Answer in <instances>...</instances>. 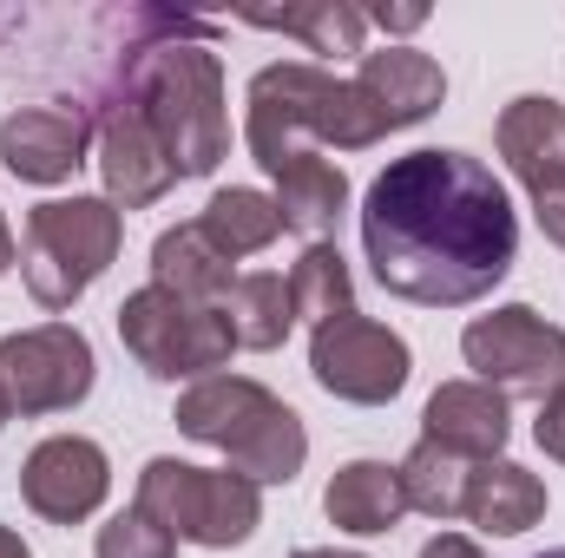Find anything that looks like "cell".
Returning a JSON list of instances; mask_svg holds the SVG:
<instances>
[{
	"label": "cell",
	"mask_w": 565,
	"mask_h": 558,
	"mask_svg": "<svg viewBox=\"0 0 565 558\" xmlns=\"http://www.w3.org/2000/svg\"><path fill=\"white\" fill-rule=\"evenodd\" d=\"M422 440L460 453L467 466L500 460L507 440H513V408H507V395L487 388V382H440L422 408Z\"/></svg>",
	"instance_id": "obj_13"
},
{
	"label": "cell",
	"mask_w": 565,
	"mask_h": 558,
	"mask_svg": "<svg viewBox=\"0 0 565 558\" xmlns=\"http://www.w3.org/2000/svg\"><path fill=\"white\" fill-rule=\"evenodd\" d=\"M151 282L171 289V296H184V302H204V309H224L231 289H237L231 257H217V244L198 224L158 230V244H151Z\"/></svg>",
	"instance_id": "obj_19"
},
{
	"label": "cell",
	"mask_w": 565,
	"mask_h": 558,
	"mask_svg": "<svg viewBox=\"0 0 565 558\" xmlns=\"http://www.w3.org/2000/svg\"><path fill=\"white\" fill-rule=\"evenodd\" d=\"M289 302H296V315L316 322V329L355 315V277H349V257H342L335 244H309V250L296 257V270H289Z\"/></svg>",
	"instance_id": "obj_23"
},
{
	"label": "cell",
	"mask_w": 565,
	"mask_h": 558,
	"mask_svg": "<svg viewBox=\"0 0 565 558\" xmlns=\"http://www.w3.org/2000/svg\"><path fill=\"white\" fill-rule=\"evenodd\" d=\"M533 440H540V453H546V460H559V466H565V388H553V395L540 401Z\"/></svg>",
	"instance_id": "obj_27"
},
{
	"label": "cell",
	"mask_w": 565,
	"mask_h": 558,
	"mask_svg": "<svg viewBox=\"0 0 565 558\" xmlns=\"http://www.w3.org/2000/svg\"><path fill=\"white\" fill-rule=\"evenodd\" d=\"M277 395L264 388V382H250V375H211V382H191L184 395H178V433H191V440H204V447H231L250 420L264 415Z\"/></svg>",
	"instance_id": "obj_20"
},
{
	"label": "cell",
	"mask_w": 565,
	"mask_h": 558,
	"mask_svg": "<svg viewBox=\"0 0 565 558\" xmlns=\"http://www.w3.org/2000/svg\"><path fill=\"white\" fill-rule=\"evenodd\" d=\"M289 558H369V552H335V546H302V552H289Z\"/></svg>",
	"instance_id": "obj_33"
},
{
	"label": "cell",
	"mask_w": 565,
	"mask_h": 558,
	"mask_svg": "<svg viewBox=\"0 0 565 558\" xmlns=\"http://www.w3.org/2000/svg\"><path fill=\"white\" fill-rule=\"evenodd\" d=\"M139 513H151L171 539L231 552L264 526V486H250L231 466H191V460H145L139 473Z\"/></svg>",
	"instance_id": "obj_5"
},
{
	"label": "cell",
	"mask_w": 565,
	"mask_h": 558,
	"mask_svg": "<svg viewBox=\"0 0 565 558\" xmlns=\"http://www.w3.org/2000/svg\"><path fill=\"white\" fill-rule=\"evenodd\" d=\"M460 355H467L473 382L500 388L507 401L513 395L546 401L553 388H565V329L546 322L540 309H526V302H507L493 315H473L460 329Z\"/></svg>",
	"instance_id": "obj_7"
},
{
	"label": "cell",
	"mask_w": 565,
	"mask_h": 558,
	"mask_svg": "<svg viewBox=\"0 0 565 558\" xmlns=\"http://www.w3.org/2000/svg\"><path fill=\"white\" fill-rule=\"evenodd\" d=\"M493 144L507 158V171L540 197V191H559L565 184V106L546 93H526L500 112Z\"/></svg>",
	"instance_id": "obj_15"
},
{
	"label": "cell",
	"mask_w": 565,
	"mask_h": 558,
	"mask_svg": "<svg viewBox=\"0 0 565 558\" xmlns=\"http://www.w3.org/2000/svg\"><path fill=\"white\" fill-rule=\"evenodd\" d=\"M119 342L151 382H211L237 355V335H231L224 309L184 302L158 282H145L119 302Z\"/></svg>",
	"instance_id": "obj_6"
},
{
	"label": "cell",
	"mask_w": 565,
	"mask_h": 558,
	"mask_svg": "<svg viewBox=\"0 0 565 558\" xmlns=\"http://www.w3.org/2000/svg\"><path fill=\"white\" fill-rule=\"evenodd\" d=\"M422 558H480V546L460 539V533H434V539L422 546Z\"/></svg>",
	"instance_id": "obj_30"
},
{
	"label": "cell",
	"mask_w": 565,
	"mask_h": 558,
	"mask_svg": "<svg viewBox=\"0 0 565 558\" xmlns=\"http://www.w3.org/2000/svg\"><path fill=\"white\" fill-rule=\"evenodd\" d=\"M362 250L388 296L415 309H467L513 277L520 217L480 158L427 144L369 184Z\"/></svg>",
	"instance_id": "obj_1"
},
{
	"label": "cell",
	"mask_w": 565,
	"mask_h": 558,
	"mask_svg": "<svg viewBox=\"0 0 565 558\" xmlns=\"http://www.w3.org/2000/svg\"><path fill=\"white\" fill-rule=\"evenodd\" d=\"M99 382L93 342L73 322H40V329H13L0 335V395L7 415H73Z\"/></svg>",
	"instance_id": "obj_8"
},
{
	"label": "cell",
	"mask_w": 565,
	"mask_h": 558,
	"mask_svg": "<svg viewBox=\"0 0 565 558\" xmlns=\"http://www.w3.org/2000/svg\"><path fill=\"white\" fill-rule=\"evenodd\" d=\"M93 119L79 106H13L0 119V164L20 184H66L86 164Z\"/></svg>",
	"instance_id": "obj_12"
},
{
	"label": "cell",
	"mask_w": 565,
	"mask_h": 558,
	"mask_svg": "<svg viewBox=\"0 0 565 558\" xmlns=\"http://www.w3.org/2000/svg\"><path fill=\"white\" fill-rule=\"evenodd\" d=\"M369 26H382V33H422L427 7H375V13H369Z\"/></svg>",
	"instance_id": "obj_29"
},
{
	"label": "cell",
	"mask_w": 565,
	"mask_h": 558,
	"mask_svg": "<svg viewBox=\"0 0 565 558\" xmlns=\"http://www.w3.org/2000/svg\"><path fill=\"white\" fill-rule=\"evenodd\" d=\"M13 257H20V250H13V230H7V217H0V277L13 270Z\"/></svg>",
	"instance_id": "obj_32"
},
{
	"label": "cell",
	"mask_w": 565,
	"mask_h": 558,
	"mask_svg": "<svg viewBox=\"0 0 565 558\" xmlns=\"http://www.w3.org/2000/svg\"><path fill=\"white\" fill-rule=\"evenodd\" d=\"M224 315H231V335H237V348H257V355H270V348H282V342H289V322H296L289 282L270 277V270H257V277H237L231 302H224Z\"/></svg>",
	"instance_id": "obj_24"
},
{
	"label": "cell",
	"mask_w": 565,
	"mask_h": 558,
	"mask_svg": "<svg viewBox=\"0 0 565 558\" xmlns=\"http://www.w3.org/2000/svg\"><path fill=\"white\" fill-rule=\"evenodd\" d=\"M322 513L335 533H355V539H375V533H395L402 513H408V493H402V473L388 460H349L329 486H322Z\"/></svg>",
	"instance_id": "obj_18"
},
{
	"label": "cell",
	"mask_w": 565,
	"mask_h": 558,
	"mask_svg": "<svg viewBox=\"0 0 565 558\" xmlns=\"http://www.w3.org/2000/svg\"><path fill=\"white\" fill-rule=\"evenodd\" d=\"M7 420H13V415H7V395H0V427H7Z\"/></svg>",
	"instance_id": "obj_34"
},
{
	"label": "cell",
	"mask_w": 565,
	"mask_h": 558,
	"mask_svg": "<svg viewBox=\"0 0 565 558\" xmlns=\"http://www.w3.org/2000/svg\"><path fill=\"white\" fill-rule=\"evenodd\" d=\"M93 558H178V539L151 519V513H119V519H106L99 526V539H93Z\"/></svg>",
	"instance_id": "obj_26"
},
{
	"label": "cell",
	"mask_w": 565,
	"mask_h": 558,
	"mask_svg": "<svg viewBox=\"0 0 565 558\" xmlns=\"http://www.w3.org/2000/svg\"><path fill=\"white\" fill-rule=\"evenodd\" d=\"M244 144L264 171H277L289 151H302V139L335 144V151H369L388 139L382 112L362 99L355 79H335L309 60H277L250 79L244 93Z\"/></svg>",
	"instance_id": "obj_3"
},
{
	"label": "cell",
	"mask_w": 565,
	"mask_h": 558,
	"mask_svg": "<svg viewBox=\"0 0 565 558\" xmlns=\"http://www.w3.org/2000/svg\"><path fill=\"white\" fill-rule=\"evenodd\" d=\"M533 558H565V546H559V552H533Z\"/></svg>",
	"instance_id": "obj_35"
},
{
	"label": "cell",
	"mask_w": 565,
	"mask_h": 558,
	"mask_svg": "<svg viewBox=\"0 0 565 558\" xmlns=\"http://www.w3.org/2000/svg\"><path fill=\"white\" fill-rule=\"evenodd\" d=\"M533 217H540L546 244H559V250H565V184H559V191H540V197H533Z\"/></svg>",
	"instance_id": "obj_28"
},
{
	"label": "cell",
	"mask_w": 565,
	"mask_h": 558,
	"mask_svg": "<svg viewBox=\"0 0 565 558\" xmlns=\"http://www.w3.org/2000/svg\"><path fill=\"white\" fill-rule=\"evenodd\" d=\"M270 178H277L282 230H296V237H309V244H329V230H335L342 211H349V178H342V164H329L316 144H302V151L282 158Z\"/></svg>",
	"instance_id": "obj_16"
},
{
	"label": "cell",
	"mask_w": 565,
	"mask_h": 558,
	"mask_svg": "<svg viewBox=\"0 0 565 558\" xmlns=\"http://www.w3.org/2000/svg\"><path fill=\"white\" fill-rule=\"evenodd\" d=\"M106 493H113V460H106V447L86 440V433H53V440H40V447L26 453V466H20V500H26L40 519H53V526L93 519V513L106 506Z\"/></svg>",
	"instance_id": "obj_11"
},
{
	"label": "cell",
	"mask_w": 565,
	"mask_h": 558,
	"mask_svg": "<svg viewBox=\"0 0 565 558\" xmlns=\"http://www.w3.org/2000/svg\"><path fill=\"white\" fill-rule=\"evenodd\" d=\"M309 375L322 395L335 401H355V408H388L408 375H415V355L395 329L369 322V315H342L329 329L309 335Z\"/></svg>",
	"instance_id": "obj_9"
},
{
	"label": "cell",
	"mask_w": 565,
	"mask_h": 558,
	"mask_svg": "<svg viewBox=\"0 0 565 558\" xmlns=\"http://www.w3.org/2000/svg\"><path fill=\"white\" fill-rule=\"evenodd\" d=\"M86 119H93V132H99V178H106V204H113V211H145V204H158V197L178 184V171H171L164 144L151 132V119H145L139 99H132L113 73L99 79Z\"/></svg>",
	"instance_id": "obj_10"
},
{
	"label": "cell",
	"mask_w": 565,
	"mask_h": 558,
	"mask_svg": "<svg viewBox=\"0 0 565 558\" xmlns=\"http://www.w3.org/2000/svg\"><path fill=\"white\" fill-rule=\"evenodd\" d=\"M460 513H467L487 539H520L526 526L546 519V480L526 473V466H513L507 453H500V460H480V466H467V500H460Z\"/></svg>",
	"instance_id": "obj_17"
},
{
	"label": "cell",
	"mask_w": 565,
	"mask_h": 558,
	"mask_svg": "<svg viewBox=\"0 0 565 558\" xmlns=\"http://www.w3.org/2000/svg\"><path fill=\"white\" fill-rule=\"evenodd\" d=\"M126 244V211H113L106 197H46L26 211V244H20V270L40 309H73L93 282L119 264Z\"/></svg>",
	"instance_id": "obj_4"
},
{
	"label": "cell",
	"mask_w": 565,
	"mask_h": 558,
	"mask_svg": "<svg viewBox=\"0 0 565 558\" xmlns=\"http://www.w3.org/2000/svg\"><path fill=\"white\" fill-rule=\"evenodd\" d=\"M355 86H362V99L382 112V126H388V132L434 119V112H440V99H447V73L427 60L422 46H382V53H362Z\"/></svg>",
	"instance_id": "obj_14"
},
{
	"label": "cell",
	"mask_w": 565,
	"mask_h": 558,
	"mask_svg": "<svg viewBox=\"0 0 565 558\" xmlns=\"http://www.w3.org/2000/svg\"><path fill=\"white\" fill-rule=\"evenodd\" d=\"M244 26H264V33H289L302 40L309 53H335V60H362L369 46V13L349 7V0H296V7H264V13H244Z\"/></svg>",
	"instance_id": "obj_21"
},
{
	"label": "cell",
	"mask_w": 565,
	"mask_h": 558,
	"mask_svg": "<svg viewBox=\"0 0 565 558\" xmlns=\"http://www.w3.org/2000/svg\"><path fill=\"white\" fill-rule=\"evenodd\" d=\"M402 473V493H408V513H427V519H454L460 500H467V460L434 447V440H415V453L395 466Z\"/></svg>",
	"instance_id": "obj_25"
},
{
	"label": "cell",
	"mask_w": 565,
	"mask_h": 558,
	"mask_svg": "<svg viewBox=\"0 0 565 558\" xmlns=\"http://www.w3.org/2000/svg\"><path fill=\"white\" fill-rule=\"evenodd\" d=\"M198 230L217 244V257L244 264V257L270 250L282 237V211H277V197H264V191H250V184H231V191H217V197L204 204Z\"/></svg>",
	"instance_id": "obj_22"
},
{
	"label": "cell",
	"mask_w": 565,
	"mask_h": 558,
	"mask_svg": "<svg viewBox=\"0 0 565 558\" xmlns=\"http://www.w3.org/2000/svg\"><path fill=\"white\" fill-rule=\"evenodd\" d=\"M0 558H33V546H26L13 526H0Z\"/></svg>",
	"instance_id": "obj_31"
},
{
	"label": "cell",
	"mask_w": 565,
	"mask_h": 558,
	"mask_svg": "<svg viewBox=\"0 0 565 558\" xmlns=\"http://www.w3.org/2000/svg\"><path fill=\"white\" fill-rule=\"evenodd\" d=\"M119 33H126V46L113 60V79L139 99V112L151 119L171 171L178 178H211L231 158L224 60L211 53L217 26L164 13V7H126Z\"/></svg>",
	"instance_id": "obj_2"
}]
</instances>
